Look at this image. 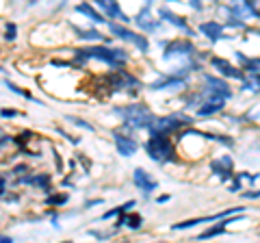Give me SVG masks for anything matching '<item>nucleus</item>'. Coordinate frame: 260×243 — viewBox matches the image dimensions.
I'll return each mask as SVG.
<instances>
[{
    "label": "nucleus",
    "mask_w": 260,
    "mask_h": 243,
    "mask_svg": "<svg viewBox=\"0 0 260 243\" xmlns=\"http://www.w3.org/2000/svg\"><path fill=\"white\" fill-rule=\"evenodd\" d=\"M78 59H98V61H104L113 68H119L128 61V54L119 48H107V46H93V48H83V50L76 52Z\"/></svg>",
    "instance_id": "obj_1"
},
{
    "label": "nucleus",
    "mask_w": 260,
    "mask_h": 243,
    "mask_svg": "<svg viewBox=\"0 0 260 243\" xmlns=\"http://www.w3.org/2000/svg\"><path fill=\"white\" fill-rule=\"evenodd\" d=\"M186 124H191V119L182 115V113H176V115H169V117H154L150 122V126H148V131L152 137H167L172 131H178L180 126H186Z\"/></svg>",
    "instance_id": "obj_2"
},
{
    "label": "nucleus",
    "mask_w": 260,
    "mask_h": 243,
    "mask_svg": "<svg viewBox=\"0 0 260 243\" xmlns=\"http://www.w3.org/2000/svg\"><path fill=\"white\" fill-rule=\"evenodd\" d=\"M115 113H117L119 117L126 119L128 126H135V128H148L150 122L154 119L150 109L143 107V104H130V107H121Z\"/></svg>",
    "instance_id": "obj_3"
},
{
    "label": "nucleus",
    "mask_w": 260,
    "mask_h": 243,
    "mask_svg": "<svg viewBox=\"0 0 260 243\" xmlns=\"http://www.w3.org/2000/svg\"><path fill=\"white\" fill-rule=\"evenodd\" d=\"M145 150H148V155L152 161H156V163H165V161L172 159L174 155V145L172 141L167 139V137H150L148 143H145Z\"/></svg>",
    "instance_id": "obj_4"
},
{
    "label": "nucleus",
    "mask_w": 260,
    "mask_h": 243,
    "mask_svg": "<svg viewBox=\"0 0 260 243\" xmlns=\"http://www.w3.org/2000/svg\"><path fill=\"white\" fill-rule=\"evenodd\" d=\"M109 28H111V33H113V35H117V37H121V39H126V42H130V44H135L141 52H148V48H150L148 39L141 37L139 33H133V31H128L126 26H119V24H109Z\"/></svg>",
    "instance_id": "obj_5"
},
{
    "label": "nucleus",
    "mask_w": 260,
    "mask_h": 243,
    "mask_svg": "<svg viewBox=\"0 0 260 243\" xmlns=\"http://www.w3.org/2000/svg\"><path fill=\"white\" fill-rule=\"evenodd\" d=\"M195 54V48H193V44L191 42H182V39H176V42H172V44H167L165 46V59L169 61V59H174V56H180V59H189V56H193Z\"/></svg>",
    "instance_id": "obj_6"
},
{
    "label": "nucleus",
    "mask_w": 260,
    "mask_h": 243,
    "mask_svg": "<svg viewBox=\"0 0 260 243\" xmlns=\"http://www.w3.org/2000/svg\"><path fill=\"white\" fill-rule=\"evenodd\" d=\"M239 210H245L243 206H237V208H228V210H221L219 215H208V217H198V220H186V222H180V224H174V230H182V228H191V226H198L202 222H215V220H223V217H230Z\"/></svg>",
    "instance_id": "obj_7"
},
{
    "label": "nucleus",
    "mask_w": 260,
    "mask_h": 243,
    "mask_svg": "<svg viewBox=\"0 0 260 243\" xmlns=\"http://www.w3.org/2000/svg\"><path fill=\"white\" fill-rule=\"evenodd\" d=\"M113 141H115V148H117V152L121 157H133L135 152H137V141L133 139V137H126V135H121L119 131H115L113 133Z\"/></svg>",
    "instance_id": "obj_8"
},
{
    "label": "nucleus",
    "mask_w": 260,
    "mask_h": 243,
    "mask_svg": "<svg viewBox=\"0 0 260 243\" xmlns=\"http://www.w3.org/2000/svg\"><path fill=\"white\" fill-rule=\"evenodd\" d=\"M133 180H135L137 187H139V189L145 193V196H148V193H152L154 189H156V180H154V178H152L148 172H143L141 167H137V169H135Z\"/></svg>",
    "instance_id": "obj_9"
},
{
    "label": "nucleus",
    "mask_w": 260,
    "mask_h": 243,
    "mask_svg": "<svg viewBox=\"0 0 260 243\" xmlns=\"http://www.w3.org/2000/svg\"><path fill=\"white\" fill-rule=\"evenodd\" d=\"M213 66H215V70L217 72H221L223 76H228V78H239V80H243L245 78V74H243V72L239 70V68H234L230 61H225V59H213Z\"/></svg>",
    "instance_id": "obj_10"
},
{
    "label": "nucleus",
    "mask_w": 260,
    "mask_h": 243,
    "mask_svg": "<svg viewBox=\"0 0 260 243\" xmlns=\"http://www.w3.org/2000/svg\"><path fill=\"white\" fill-rule=\"evenodd\" d=\"M111 85L115 89H130V87L139 85V80H137L133 74H128V72H115V74L111 76Z\"/></svg>",
    "instance_id": "obj_11"
},
{
    "label": "nucleus",
    "mask_w": 260,
    "mask_h": 243,
    "mask_svg": "<svg viewBox=\"0 0 260 243\" xmlns=\"http://www.w3.org/2000/svg\"><path fill=\"white\" fill-rule=\"evenodd\" d=\"M180 87H184V80L176 78V76H162L150 85L152 92H160V89H180Z\"/></svg>",
    "instance_id": "obj_12"
},
{
    "label": "nucleus",
    "mask_w": 260,
    "mask_h": 243,
    "mask_svg": "<svg viewBox=\"0 0 260 243\" xmlns=\"http://www.w3.org/2000/svg\"><path fill=\"white\" fill-rule=\"evenodd\" d=\"M200 33H204L210 42H217L223 35V26L217 22H204V24H200Z\"/></svg>",
    "instance_id": "obj_13"
},
{
    "label": "nucleus",
    "mask_w": 260,
    "mask_h": 243,
    "mask_svg": "<svg viewBox=\"0 0 260 243\" xmlns=\"http://www.w3.org/2000/svg\"><path fill=\"white\" fill-rule=\"evenodd\" d=\"M160 18H162V20H167V22H172L174 26H178V28H182L186 35H193V31L189 28V24H186V20H184V18H180V15L172 13L169 9H160Z\"/></svg>",
    "instance_id": "obj_14"
},
{
    "label": "nucleus",
    "mask_w": 260,
    "mask_h": 243,
    "mask_svg": "<svg viewBox=\"0 0 260 243\" xmlns=\"http://www.w3.org/2000/svg\"><path fill=\"white\" fill-rule=\"evenodd\" d=\"M213 169L217 172V176H221V180H228V178L232 176V159L221 157V159L213 161Z\"/></svg>",
    "instance_id": "obj_15"
},
{
    "label": "nucleus",
    "mask_w": 260,
    "mask_h": 243,
    "mask_svg": "<svg viewBox=\"0 0 260 243\" xmlns=\"http://www.w3.org/2000/svg\"><path fill=\"white\" fill-rule=\"evenodd\" d=\"M206 78V83H208V89H215V92L219 94V96H223V98L228 100L232 96V92H230V87H228V83H223L221 78H215V76H204Z\"/></svg>",
    "instance_id": "obj_16"
},
{
    "label": "nucleus",
    "mask_w": 260,
    "mask_h": 243,
    "mask_svg": "<svg viewBox=\"0 0 260 243\" xmlns=\"http://www.w3.org/2000/svg\"><path fill=\"white\" fill-rule=\"evenodd\" d=\"M98 7H100V9L102 11H107L109 15H111V18H121V20H124V22H130L128 18H126V15L124 13H121V9H119V5L117 3H109V0H98V3H95Z\"/></svg>",
    "instance_id": "obj_17"
},
{
    "label": "nucleus",
    "mask_w": 260,
    "mask_h": 243,
    "mask_svg": "<svg viewBox=\"0 0 260 243\" xmlns=\"http://www.w3.org/2000/svg\"><path fill=\"white\" fill-rule=\"evenodd\" d=\"M135 22L139 24L141 28H145V31H156V28H158V22H152V20H150V5L143 7V11L137 15Z\"/></svg>",
    "instance_id": "obj_18"
},
{
    "label": "nucleus",
    "mask_w": 260,
    "mask_h": 243,
    "mask_svg": "<svg viewBox=\"0 0 260 243\" xmlns=\"http://www.w3.org/2000/svg\"><path fill=\"white\" fill-rule=\"evenodd\" d=\"M76 13H83V15H87V18L91 20V22H95V24H104V22H107V20H104L100 13H98V11L93 9L91 5H78V7H76Z\"/></svg>",
    "instance_id": "obj_19"
},
{
    "label": "nucleus",
    "mask_w": 260,
    "mask_h": 243,
    "mask_svg": "<svg viewBox=\"0 0 260 243\" xmlns=\"http://www.w3.org/2000/svg\"><path fill=\"white\" fill-rule=\"evenodd\" d=\"M223 109V102H204L202 107H198V115H213V113H219Z\"/></svg>",
    "instance_id": "obj_20"
},
{
    "label": "nucleus",
    "mask_w": 260,
    "mask_h": 243,
    "mask_svg": "<svg viewBox=\"0 0 260 243\" xmlns=\"http://www.w3.org/2000/svg\"><path fill=\"white\" fill-rule=\"evenodd\" d=\"M119 226H128L130 230H137V228H141V217L139 215H126L124 220L117 224V228H119Z\"/></svg>",
    "instance_id": "obj_21"
},
{
    "label": "nucleus",
    "mask_w": 260,
    "mask_h": 243,
    "mask_svg": "<svg viewBox=\"0 0 260 243\" xmlns=\"http://www.w3.org/2000/svg\"><path fill=\"white\" fill-rule=\"evenodd\" d=\"M22 183H28V185H35V187H48L50 185V176H46V174H39L35 178H22Z\"/></svg>",
    "instance_id": "obj_22"
},
{
    "label": "nucleus",
    "mask_w": 260,
    "mask_h": 243,
    "mask_svg": "<svg viewBox=\"0 0 260 243\" xmlns=\"http://www.w3.org/2000/svg\"><path fill=\"white\" fill-rule=\"evenodd\" d=\"M221 232H225V224H219V226H213L210 230H206V232H202L198 239H210V237H215V234H221Z\"/></svg>",
    "instance_id": "obj_23"
},
{
    "label": "nucleus",
    "mask_w": 260,
    "mask_h": 243,
    "mask_svg": "<svg viewBox=\"0 0 260 243\" xmlns=\"http://www.w3.org/2000/svg\"><path fill=\"white\" fill-rule=\"evenodd\" d=\"M63 202H68V193H61V196H50L46 200V204H63Z\"/></svg>",
    "instance_id": "obj_24"
},
{
    "label": "nucleus",
    "mask_w": 260,
    "mask_h": 243,
    "mask_svg": "<svg viewBox=\"0 0 260 243\" xmlns=\"http://www.w3.org/2000/svg\"><path fill=\"white\" fill-rule=\"evenodd\" d=\"M78 35H83L85 39H104V35H100L98 31H78Z\"/></svg>",
    "instance_id": "obj_25"
},
{
    "label": "nucleus",
    "mask_w": 260,
    "mask_h": 243,
    "mask_svg": "<svg viewBox=\"0 0 260 243\" xmlns=\"http://www.w3.org/2000/svg\"><path fill=\"white\" fill-rule=\"evenodd\" d=\"M15 31H18L15 28V24H7V39H9V42L15 39Z\"/></svg>",
    "instance_id": "obj_26"
},
{
    "label": "nucleus",
    "mask_w": 260,
    "mask_h": 243,
    "mask_svg": "<svg viewBox=\"0 0 260 243\" xmlns=\"http://www.w3.org/2000/svg\"><path fill=\"white\" fill-rule=\"evenodd\" d=\"M15 115H18V113H15V111H3V117H15Z\"/></svg>",
    "instance_id": "obj_27"
},
{
    "label": "nucleus",
    "mask_w": 260,
    "mask_h": 243,
    "mask_svg": "<svg viewBox=\"0 0 260 243\" xmlns=\"http://www.w3.org/2000/svg\"><path fill=\"white\" fill-rule=\"evenodd\" d=\"M0 243H13V239L7 237V234H0Z\"/></svg>",
    "instance_id": "obj_28"
},
{
    "label": "nucleus",
    "mask_w": 260,
    "mask_h": 243,
    "mask_svg": "<svg viewBox=\"0 0 260 243\" xmlns=\"http://www.w3.org/2000/svg\"><path fill=\"white\" fill-rule=\"evenodd\" d=\"M191 7H193V9H202V5L198 3V0H191Z\"/></svg>",
    "instance_id": "obj_29"
}]
</instances>
